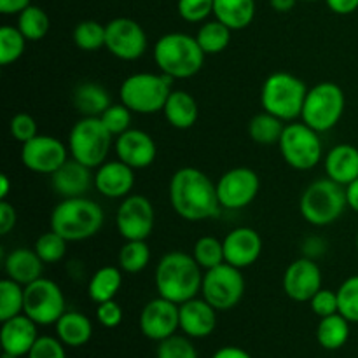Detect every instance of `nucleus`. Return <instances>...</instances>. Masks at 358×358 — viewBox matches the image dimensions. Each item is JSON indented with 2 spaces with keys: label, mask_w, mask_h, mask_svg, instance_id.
Masks as SVG:
<instances>
[{
  "label": "nucleus",
  "mask_w": 358,
  "mask_h": 358,
  "mask_svg": "<svg viewBox=\"0 0 358 358\" xmlns=\"http://www.w3.org/2000/svg\"><path fill=\"white\" fill-rule=\"evenodd\" d=\"M135 185V170L121 159L105 161L96 168L94 187L101 196L110 199H124Z\"/></svg>",
  "instance_id": "21"
},
{
  "label": "nucleus",
  "mask_w": 358,
  "mask_h": 358,
  "mask_svg": "<svg viewBox=\"0 0 358 358\" xmlns=\"http://www.w3.org/2000/svg\"><path fill=\"white\" fill-rule=\"evenodd\" d=\"M24 308V285L10 278L0 282V322L17 317Z\"/></svg>",
  "instance_id": "37"
},
{
  "label": "nucleus",
  "mask_w": 358,
  "mask_h": 358,
  "mask_svg": "<svg viewBox=\"0 0 358 358\" xmlns=\"http://www.w3.org/2000/svg\"><path fill=\"white\" fill-rule=\"evenodd\" d=\"M9 131L10 136L23 145V143L30 142L31 138H35V136L38 135V126L37 121H35L30 114L20 112V114H16L10 119Z\"/></svg>",
  "instance_id": "46"
},
{
  "label": "nucleus",
  "mask_w": 358,
  "mask_h": 358,
  "mask_svg": "<svg viewBox=\"0 0 358 358\" xmlns=\"http://www.w3.org/2000/svg\"><path fill=\"white\" fill-rule=\"evenodd\" d=\"M72 101L83 117H100L112 105L110 93L96 83L79 84L73 91Z\"/></svg>",
  "instance_id": "29"
},
{
  "label": "nucleus",
  "mask_w": 358,
  "mask_h": 358,
  "mask_svg": "<svg viewBox=\"0 0 358 358\" xmlns=\"http://www.w3.org/2000/svg\"><path fill=\"white\" fill-rule=\"evenodd\" d=\"M119 268L129 275L142 273L150 262V248L147 240H128L119 250Z\"/></svg>",
  "instance_id": "36"
},
{
  "label": "nucleus",
  "mask_w": 358,
  "mask_h": 358,
  "mask_svg": "<svg viewBox=\"0 0 358 358\" xmlns=\"http://www.w3.org/2000/svg\"><path fill=\"white\" fill-rule=\"evenodd\" d=\"M355 243H357V250H358V233H357V240H355Z\"/></svg>",
  "instance_id": "58"
},
{
  "label": "nucleus",
  "mask_w": 358,
  "mask_h": 358,
  "mask_svg": "<svg viewBox=\"0 0 358 358\" xmlns=\"http://www.w3.org/2000/svg\"><path fill=\"white\" fill-rule=\"evenodd\" d=\"M112 135L100 117H80L69 135L70 157L86 164L91 170L107 161L112 149Z\"/></svg>",
  "instance_id": "8"
},
{
  "label": "nucleus",
  "mask_w": 358,
  "mask_h": 358,
  "mask_svg": "<svg viewBox=\"0 0 358 358\" xmlns=\"http://www.w3.org/2000/svg\"><path fill=\"white\" fill-rule=\"evenodd\" d=\"M131 114L133 112L126 107L124 103H112L103 114L100 115L101 122L105 128L114 136H119L121 133L128 131L131 128Z\"/></svg>",
  "instance_id": "44"
},
{
  "label": "nucleus",
  "mask_w": 358,
  "mask_h": 358,
  "mask_svg": "<svg viewBox=\"0 0 358 358\" xmlns=\"http://www.w3.org/2000/svg\"><path fill=\"white\" fill-rule=\"evenodd\" d=\"M217 327V310L206 299H189L180 304V329L187 338L201 339Z\"/></svg>",
  "instance_id": "24"
},
{
  "label": "nucleus",
  "mask_w": 358,
  "mask_h": 358,
  "mask_svg": "<svg viewBox=\"0 0 358 358\" xmlns=\"http://www.w3.org/2000/svg\"><path fill=\"white\" fill-rule=\"evenodd\" d=\"M215 184L219 201L224 210L247 208L261 191V178L252 168L247 166L231 168Z\"/></svg>",
  "instance_id": "14"
},
{
  "label": "nucleus",
  "mask_w": 358,
  "mask_h": 358,
  "mask_svg": "<svg viewBox=\"0 0 358 358\" xmlns=\"http://www.w3.org/2000/svg\"><path fill=\"white\" fill-rule=\"evenodd\" d=\"M255 0H213V16L231 30H245L255 17Z\"/></svg>",
  "instance_id": "28"
},
{
  "label": "nucleus",
  "mask_w": 358,
  "mask_h": 358,
  "mask_svg": "<svg viewBox=\"0 0 358 358\" xmlns=\"http://www.w3.org/2000/svg\"><path fill=\"white\" fill-rule=\"evenodd\" d=\"M336 292H338L339 313L350 324H358V275L346 278Z\"/></svg>",
  "instance_id": "42"
},
{
  "label": "nucleus",
  "mask_w": 358,
  "mask_h": 358,
  "mask_svg": "<svg viewBox=\"0 0 358 358\" xmlns=\"http://www.w3.org/2000/svg\"><path fill=\"white\" fill-rule=\"evenodd\" d=\"M56 336L59 341L70 348L84 346L93 336V325L86 315L79 311H65L56 322Z\"/></svg>",
  "instance_id": "30"
},
{
  "label": "nucleus",
  "mask_w": 358,
  "mask_h": 358,
  "mask_svg": "<svg viewBox=\"0 0 358 358\" xmlns=\"http://www.w3.org/2000/svg\"><path fill=\"white\" fill-rule=\"evenodd\" d=\"M27 42L20 28L3 24L0 28V65L7 66L10 63H16L23 56Z\"/></svg>",
  "instance_id": "38"
},
{
  "label": "nucleus",
  "mask_w": 358,
  "mask_h": 358,
  "mask_svg": "<svg viewBox=\"0 0 358 358\" xmlns=\"http://www.w3.org/2000/svg\"><path fill=\"white\" fill-rule=\"evenodd\" d=\"M201 296L217 311H229L236 308L245 296V278L241 269L227 262L206 269L203 273Z\"/></svg>",
  "instance_id": "11"
},
{
  "label": "nucleus",
  "mask_w": 358,
  "mask_h": 358,
  "mask_svg": "<svg viewBox=\"0 0 358 358\" xmlns=\"http://www.w3.org/2000/svg\"><path fill=\"white\" fill-rule=\"evenodd\" d=\"M227 264L234 268H250L262 254V238L252 227H234L222 240Z\"/></svg>",
  "instance_id": "20"
},
{
  "label": "nucleus",
  "mask_w": 358,
  "mask_h": 358,
  "mask_svg": "<svg viewBox=\"0 0 358 358\" xmlns=\"http://www.w3.org/2000/svg\"><path fill=\"white\" fill-rule=\"evenodd\" d=\"M287 122L276 115L262 110L248 122V136L259 145H275L280 142Z\"/></svg>",
  "instance_id": "32"
},
{
  "label": "nucleus",
  "mask_w": 358,
  "mask_h": 358,
  "mask_svg": "<svg viewBox=\"0 0 358 358\" xmlns=\"http://www.w3.org/2000/svg\"><path fill=\"white\" fill-rule=\"evenodd\" d=\"M65 311V296L56 282L42 276L24 287L23 313L37 325H56Z\"/></svg>",
  "instance_id": "12"
},
{
  "label": "nucleus",
  "mask_w": 358,
  "mask_h": 358,
  "mask_svg": "<svg viewBox=\"0 0 358 358\" xmlns=\"http://www.w3.org/2000/svg\"><path fill=\"white\" fill-rule=\"evenodd\" d=\"M69 145L51 135H37L21 145V163L27 170L51 177L66 159Z\"/></svg>",
  "instance_id": "16"
},
{
  "label": "nucleus",
  "mask_w": 358,
  "mask_h": 358,
  "mask_svg": "<svg viewBox=\"0 0 358 358\" xmlns=\"http://www.w3.org/2000/svg\"><path fill=\"white\" fill-rule=\"evenodd\" d=\"M51 185L62 198H79L94 185V175L91 168L69 157L55 173L51 175Z\"/></svg>",
  "instance_id": "23"
},
{
  "label": "nucleus",
  "mask_w": 358,
  "mask_h": 358,
  "mask_svg": "<svg viewBox=\"0 0 358 358\" xmlns=\"http://www.w3.org/2000/svg\"><path fill=\"white\" fill-rule=\"evenodd\" d=\"M168 124L177 129H189L196 124L199 107L196 98L184 90H173L163 108Z\"/></svg>",
  "instance_id": "27"
},
{
  "label": "nucleus",
  "mask_w": 358,
  "mask_h": 358,
  "mask_svg": "<svg viewBox=\"0 0 358 358\" xmlns=\"http://www.w3.org/2000/svg\"><path fill=\"white\" fill-rule=\"evenodd\" d=\"M324 276L315 259L301 257L290 262L283 275V290L296 303H310L322 289Z\"/></svg>",
  "instance_id": "18"
},
{
  "label": "nucleus",
  "mask_w": 358,
  "mask_h": 358,
  "mask_svg": "<svg viewBox=\"0 0 358 358\" xmlns=\"http://www.w3.org/2000/svg\"><path fill=\"white\" fill-rule=\"evenodd\" d=\"M345 107L346 96L341 86L324 80L308 90L301 121L318 133L331 131L341 121Z\"/></svg>",
  "instance_id": "9"
},
{
  "label": "nucleus",
  "mask_w": 358,
  "mask_h": 358,
  "mask_svg": "<svg viewBox=\"0 0 358 358\" xmlns=\"http://www.w3.org/2000/svg\"><path fill=\"white\" fill-rule=\"evenodd\" d=\"M231 28L226 27L222 21L219 20H206L205 23L199 27L198 34H196V41L201 45L203 52L208 55H219V52L226 51L227 45L231 42Z\"/></svg>",
  "instance_id": "34"
},
{
  "label": "nucleus",
  "mask_w": 358,
  "mask_h": 358,
  "mask_svg": "<svg viewBox=\"0 0 358 358\" xmlns=\"http://www.w3.org/2000/svg\"><path fill=\"white\" fill-rule=\"evenodd\" d=\"M41 336L37 334V324L24 313L2 322L0 329V345L3 352L14 357H24L30 353Z\"/></svg>",
  "instance_id": "22"
},
{
  "label": "nucleus",
  "mask_w": 358,
  "mask_h": 358,
  "mask_svg": "<svg viewBox=\"0 0 358 358\" xmlns=\"http://www.w3.org/2000/svg\"><path fill=\"white\" fill-rule=\"evenodd\" d=\"M28 6H31V0H0V13L13 16L23 13Z\"/></svg>",
  "instance_id": "52"
},
{
  "label": "nucleus",
  "mask_w": 358,
  "mask_h": 358,
  "mask_svg": "<svg viewBox=\"0 0 358 358\" xmlns=\"http://www.w3.org/2000/svg\"><path fill=\"white\" fill-rule=\"evenodd\" d=\"M303 2H317V0H303Z\"/></svg>",
  "instance_id": "59"
},
{
  "label": "nucleus",
  "mask_w": 358,
  "mask_h": 358,
  "mask_svg": "<svg viewBox=\"0 0 358 358\" xmlns=\"http://www.w3.org/2000/svg\"><path fill=\"white\" fill-rule=\"evenodd\" d=\"M157 358H198L194 345L185 336H170L157 346Z\"/></svg>",
  "instance_id": "43"
},
{
  "label": "nucleus",
  "mask_w": 358,
  "mask_h": 358,
  "mask_svg": "<svg viewBox=\"0 0 358 358\" xmlns=\"http://www.w3.org/2000/svg\"><path fill=\"white\" fill-rule=\"evenodd\" d=\"M73 42L80 51H98L105 48V24L94 20H84L73 28Z\"/></svg>",
  "instance_id": "40"
},
{
  "label": "nucleus",
  "mask_w": 358,
  "mask_h": 358,
  "mask_svg": "<svg viewBox=\"0 0 358 358\" xmlns=\"http://www.w3.org/2000/svg\"><path fill=\"white\" fill-rule=\"evenodd\" d=\"M346 199H348V208L358 213V178L346 185Z\"/></svg>",
  "instance_id": "54"
},
{
  "label": "nucleus",
  "mask_w": 358,
  "mask_h": 358,
  "mask_svg": "<svg viewBox=\"0 0 358 358\" xmlns=\"http://www.w3.org/2000/svg\"><path fill=\"white\" fill-rule=\"evenodd\" d=\"M122 269L115 266H103L93 273L87 283V296L93 303L100 304L115 299L122 285Z\"/></svg>",
  "instance_id": "31"
},
{
  "label": "nucleus",
  "mask_w": 358,
  "mask_h": 358,
  "mask_svg": "<svg viewBox=\"0 0 358 358\" xmlns=\"http://www.w3.org/2000/svg\"><path fill=\"white\" fill-rule=\"evenodd\" d=\"M105 222L103 208L86 196L63 198L51 212V229L69 243L96 236Z\"/></svg>",
  "instance_id": "3"
},
{
  "label": "nucleus",
  "mask_w": 358,
  "mask_h": 358,
  "mask_svg": "<svg viewBox=\"0 0 358 358\" xmlns=\"http://www.w3.org/2000/svg\"><path fill=\"white\" fill-rule=\"evenodd\" d=\"M157 294L175 304H182L198 297L201 292L203 268L196 262L192 254L185 252H168L156 266Z\"/></svg>",
  "instance_id": "2"
},
{
  "label": "nucleus",
  "mask_w": 358,
  "mask_h": 358,
  "mask_svg": "<svg viewBox=\"0 0 358 358\" xmlns=\"http://www.w3.org/2000/svg\"><path fill=\"white\" fill-rule=\"evenodd\" d=\"M325 175L341 185H350L358 178V147L350 143L334 145L324 157Z\"/></svg>",
  "instance_id": "25"
},
{
  "label": "nucleus",
  "mask_w": 358,
  "mask_h": 358,
  "mask_svg": "<svg viewBox=\"0 0 358 358\" xmlns=\"http://www.w3.org/2000/svg\"><path fill=\"white\" fill-rule=\"evenodd\" d=\"M17 213L16 208L7 199H0V234L7 236L16 227Z\"/></svg>",
  "instance_id": "50"
},
{
  "label": "nucleus",
  "mask_w": 358,
  "mask_h": 358,
  "mask_svg": "<svg viewBox=\"0 0 358 358\" xmlns=\"http://www.w3.org/2000/svg\"><path fill=\"white\" fill-rule=\"evenodd\" d=\"M147 34L131 17H114L105 24V48L122 62H135L147 51Z\"/></svg>",
  "instance_id": "13"
},
{
  "label": "nucleus",
  "mask_w": 358,
  "mask_h": 358,
  "mask_svg": "<svg viewBox=\"0 0 358 358\" xmlns=\"http://www.w3.org/2000/svg\"><path fill=\"white\" fill-rule=\"evenodd\" d=\"M177 10L187 23H205L213 14V0H178Z\"/></svg>",
  "instance_id": "45"
},
{
  "label": "nucleus",
  "mask_w": 358,
  "mask_h": 358,
  "mask_svg": "<svg viewBox=\"0 0 358 358\" xmlns=\"http://www.w3.org/2000/svg\"><path fill=\"white\" fill-rule=\"evenodd\" d=\"M299 0H269V6L276 13H290Z\"/></svg>",
  "instance_id": "55"
},
{
  "label": "nucleus",
  "mask_w": 358,
  "mask_h": 358,
  "mask_svg": "<svg viewBox=\"0 0 358 358\" xmlns=\"http://www.w3.org/2000/svg\"><path fill=\"white\" fill-rule=\"evenodd\" d=\"M96 318L105 329H115L122 322V308L115 303V299L105 301L98 304Z\"/></svg>",
  "instance_id": "49"
},
{
  "label": "nucleus",
  "mask_w": 358,
  "mask_h": 358,
  "mask_svg": "<svg viewBox=\"0 0 358 358\" xmlns=\"http://www.w3.org/2000/svg\"><path fill=\"white\" fill-rule=\"evenodd\" d=\"M173 79L163 72H136L126 77L119 87V100L133 114H157L163 112L168 96L171 94Z\"/></svg>",
  "instance_id": "6"
},
{
  "label": "nucleus",
  "mask_w": 358,
  "mask_h": 358,
  "mask_svg": "<svg viewBox=\"0 0 358 358\" xmlns=\"http://www.w3.org/2000/svg\"><path fill=\"white\" fill-rule=\"evenodd\" d=\"M17 28L28 42H38L48 35L51 21L48 13L38 6H28L23 13L17 14Z\"/></svg>",
  "instance_id": "35"
},
{
  "label": "nucleus",
  "mask_w": 358,
  "mask_h": 358,
  "mask_svg": "<svg viewBox=\"0 0 358 358\" xmlns=\"http://www.w3.org/2000/svg\"><path fill=\"white\" fill-rule=\"evenodd\" d=\"M192 257L196 259L203 269H212L226 262L224 255V243L215 236H203L199 238L192 248Z\"/></svg>",
  "instance_id": "39"
},
{
  "label": "nucleus",
  "mask_w": 358,
  "mask_h": 358,
  "mask_svg": "<svg viewBox=\"0 0 358 358\" xmlns=\"http://www.w3.org/2000/svg\"><path fill=\"white\" fill-rule=\"evenodd\" d=\"M278 145L283 161L297 171L313 170L324 157L320 133L304 124L303 121L287 122Z\"/></svg>",
  "instance_id": "10"
},
{
  "label": "nucleus",
  "mask_w": 358,
  "mask_h": 358,
  "mask_svg": "<svg viewBox=\"0 0 358 358\" xmlns=\"http://www.w3.org/2000/svg\"><path fill=\"white\" fill-rule=\"evenodd\" d=\"M2 358H17V357H14V355H10V353L3 352V353H2Z\"/></svg>",
  "instance_id": "57"
},
{
  "label": "nucleus",
  "mask_w": 358,
  "mask_h": 358,
  "mask_svg": "<svg viewBox=\"0 0 358 358\" xmlns=\"http://www.w3.org/2000/svg\"><path fill=\"white\" fill-rule=\"evenodd\" d=\"M180 329V304L157 296L140 313V331L145 338L161 343Z\"/></svg>",
  "instance_id": "17"
},
{
  "label": "nucleus",
  "mask_w": 358,
  "mask_h": 358,
  "mask_svg": "<svg viewBox=\"0 0 358 358\" xmlns=\"http://www.w3.org/2000/svg\"><path fill=\"white\" fill-rule=\"evenodd\" d=\"M205 52L196 41V35L170 31L157 38L154 45V62L159 72L171 79H189L203 69Z\"/></svg>",
  "instance_id": "4"
},
{
  "label": "nucleus",
  "mask_w": 358,
  "mask_h": 358,
  "mask_svg": "<svg viewBox=\"0 0 358 358\" xmlns=\"http://www.w3.org/2000/svg\"><path fill=\"white\" fill-rule=\"evenodd\" d=\"M168 196L175 213L189 222L215 219L224 210L217 194V184L198 168L184 166L175 171Z\"/></svg>",
  "instance_id": "1"
},
{
  "label": "nucleus",
  "mask_w": 358,
  "mask_h": 358,
  "mask_svg": "<svg viewBox=\"0 0 358 358\" xmlns=\"http://www.w3.org/2000/svg\"><path fill=\"white\" fill-rule=\"evenodd\" d=\"M306 94L308 86L299 77L289 72H275L266 77L261 87L262 110L292 122L301 119Z\"/></svg>",
  "instance_id": "7"
},
{
  "label": "nucleus",
  "mask_w": 358,
  "mask_h": 358,
  "mask_svg": "<svg viewBox=\"0 0 358 358\" xmlns=\"http://www.w3.org/2000/svg\"><path fill=\"white\" fill-rule=\"evenodd\" d=\"M117 159L131 166L133 170H145L154 164L157 156V145L152 136L143 129L129 128L128 131L115 136L114 142Z\"/></svg>",
  "instance_id": "19"
},
{
  "label": "nucleus",
  "mask_w": 358,
  "mask_h": 358,
  "mask_svg": "<svg viewBox=\"0 0 358 358\" xmlns=\"http://www.w3.org/2000/svg\"><path fill=\"white\" fill-rule=\"evenodd\" d=\"M7 278L21 283V285H30L42 278L44 273V261L37 255L34 248H16L10 252L3 261Z\"/></svg>",
  "instance_id": "26"
},
{
  "label": "nucleus",
  "mask_w": 358,
  "mask_h": 358,
  "mask_svg": "<svg viewBox=\"0 0 358 358\" xmlns=\"http://www.w3.org/2000/svg\"><path fill=\"white\" fill-rule=\"evenodd\" d=\"M59 339L51 338V336H42L37 339L34 348L28 353V358H66L65 348Z\"/></svg>",
  "instance_id": "48"
},
{
  "label": "nucleus",
  "mask_w": 358,
  "mask_h": 358,
  "mask_svg": "<svg viewBox=\"0 0 358 358\" xmlns=\"http://www.w3.org/2000/svg\"><path fill=\"white\" fill-rule=\"evenodd\" d=\"M66 245H69V241H66L62 234L49 229L48 233L41 234V236L35 240L34 250L37 252L38 257L44 261V264H56V262H59L65 257Z\"/></svg>",
  "instance_id": "41"
},
{
  "label": "nucleus",
  "mask_w": 358,
  "mask_h": 358,
  "mask_svg": "<svg viewBox=\"0 0 358 358\" xmlns=\"http://www.w3.org/2000/svg\"><path fill=\"white\" fill-rule=\"evenodd\" d=\"M350 338V322L341 313L320 318L317 327V341L325 350H339Z\"/></svg>",
  "instance_id": "33"
},
{
  "label": "nucleus",
  "mask_w": 358,
  "mask_h": 358,
  "mask_svg": "<svg viewBox=\"0 0 358 358\" xmlns=\"http://www.w3.org/2000/svg\"><path fill=\"white\" fill-rule=\"evenodd\" d=\"M310 306H311V311H313L318 318H325V317H331V315L339 313L338 292L322 287V289L311 297Z\"/></svg>",
  "instance_id": "47"
},
{
  "label": "nucleus",
  "mask_w": 358,
  "mask_h": 358,
  "mask_svg": "<svg viewBox=\"0 0 358 358\" xmlns=\"http://www.w3.org/2000/svg\"><path fill=\"white\" fill-rule=\"evenodd\" d=\"M119 234L128 240H147L156 226V212L145 196L129 194L119 205L115 213Z\"/></svg>",
  "instance_id": "15"
},
{
  "label": "nucleus",
  "mask_w": 358,
  "mask_h": 358,
  "mask_svg": "<svg viewBox=\"0 0 358 358\" xmlns=\"http://www.w3.org/2000/svg\"><path fill=\"white\" fill-rule=\"evenodd\" d=\"M329 9L339 16H348L358 9V0H325Z\"/></svg>",
  "instance_id": "51"
},
{
  "label": "nucleus",
  "mask_w": 358,
  "mask_h": 358,
  "mask_svg": "<svg viewBox=\"0 0 358 358\" xmlns=\"http://www.w3.org/2000/svg\"><path fill=\"white\" fill-rule=\"evenodd\" d=\"M10 194V178L6 173L0 175V199H7Z\"/></svg>",
  "instance_id": "56"
},
{
  "label": "nucleus",
  "mask_w": 358,
  "mask_h": 358,
  "mask_svg": "<svg viewBox=\"0 0 358 358\" xmlns=\"http://www.w3.org/2000/svg\"><path fill=\"white\" fill-rule=\"evenodd\" d=\"M346 208V187L329 177L311 182L299 199V212L303 219L317 227L338 222Z\"/></svg>",
  "instance_id": "5"
},
{
  "label": "nucleus",
  "mask_w": 358,
  "mask_h": 358,
  "mask_svg": "<svg viewBox=\"0 0 358 358\" xmlns=\"http://www.w3.org/2000/svg\"><path fill=\"white\" fill-rule=\"evenodd\" d=\"M212 358H252V355L238 346H224V348L217 350Z\"/></svg>",
  "instance_id": "53"
}]
</instances>
